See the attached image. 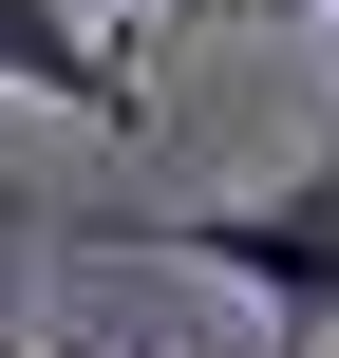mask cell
Wrapping results in <instances>:
<instances>
[{
    "instance_id": "1",
    "label": "cell",
    "mask_w": 339,
    "mask_h": 358,
    "mask_svg": "<svg viewBox=\"0 0 339 358\" xmlns=\"http://www.w3.org/2000/svg\"><path fill=\"white\" fill-rule=\"evenodd\" d=\"M94 245L226 264V283L283 321V358H321V340H339V113H321V151H302L283 189H226V208H94Z\"/></svg>"
},
{
    "instance_id": "3",
    "label": "cell",
    "mask_w": 339,
    "mask_h": 358,
    "mask_svg": "<svg viewBox=\"0 0 339 358\" xmlns=\"http://www.w3.org/2000/svg\"><path fill=\"white\" fill-rule=\"evenodd\" d=\"M132 19H189V0H132Z\"/></svg>"
},
{
    "instance_id": "4",
    "label": "cell",
    "mask_w": 339,
    "mask_h": 358,
    "mask_svg": "<svg viewBox=\"0 0 339 358\" xmlns=\"http://www.w3.org/2000/svg\"><path fill=\"white\" fill-rule=\"evenodd\" d=\"M0 358H19V340H0Z\"/></svg>"
},
{
    "instance_id": "2",
    "label": "cell",
    "mask_w": 339,
    "mask_h": 358,
    "mask_svg": "<svg viewBox=\"0 0 339 358\" xmlns=\"http://www.w3.org/2000/svg\"><path fill=\"white\" fill-rule=\"evenodd\" d=\"M0 94H57L94 132H132V57L94 38V0H0Z\"/></svg>"
},
{
    "instance_id": "5",
    "label": "cell",
    "mask_w": 339,
    "mask_h": 358,
    "mask_svg": "<svg viewBox=\"0 0 339 358\" xmlns=\"http://www.w3.org/2000/svg\"><path fill=\"white\" fill-rule=\"evenodd\" d=\"M321 19H339V0H321Z\"/></svg>"
}]
</instances>
